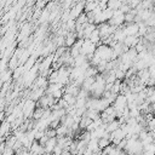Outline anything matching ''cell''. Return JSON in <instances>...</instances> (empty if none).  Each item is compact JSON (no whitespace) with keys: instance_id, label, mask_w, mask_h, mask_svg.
Wrapping results in <instances>:
<instances>
[{"instance_id":"1","label":"cell","mask_w":155,"mask_h":155,"mask_svg":"<svg viewBox=\"0 0 155 155\" xmlns=\"http://www.w3.org/2000/svg\"><path fill=\"white\" fill-rule=\"evenodd\" d=\"M93 54L98 56V57H99L101 59H103V61L109 62V61L113 59V58H111V57H113V48H111L110 46H108V45L99 44V45L96 46V50H94Z\"/></svg>"},{"instance_id":"2","label":"cell","mask_w":155,"mask_h":155,"mask_svg":"<svg viewBox=\"0 0 155 155\" xmlns=\"http://www.w3.org/2000/svg\"><path fill=\"white\" fill-rule=\"evenodd\" d=\"M36 107V102L31 101V99H25L23 105H22V114H23V117L24 119H30L31 115H33V111Z\"/></svg>"},{"instance_id":"3","label":"cell","mask_w":155,"mask_h":155,"mask_svg":"<svg viewBox=\"0 0 155 155\" xmlns=\"http://www.w3.org/2000/svg\"><path fill=\"white\" fill-rule=\"evenodd\" d=\"M94 50H96V45L92 44L88 39H84V42H82V45L80 47V53L86 56L88 53H93Z\"/></svg>"},{"instance_id":"4","label":"cell","mask_w":155,"mask_h":155,"mask_svg":"<svg viewBox=\"0 0 155 155\" xmlns=\"http://www.w3.org/2000/svg\"><path fill=\"white\" fill-rule=\"evenodd\" d=\"M139 40H140V38L137 36V35H126V38L124 39L122 44L126 45L127 47H134L136 44H137Z\"/></svg>"},{"instance_id":"5","label":"cell","mask_w":155,"mask_h":155,"mask_svg":"<svg viewBox=\"0 0 155 155\" xmlns=\"http://www.w3.org/2000/svg\"><path fill=\"white\" fill-rule=\"evenodd\" d=\"M76 41V35L75 31H68L64 36V46L65 47H70L71 45H74V42Z\"/></svg>"},{"instance_id":"6","label":"cell","mask_w":155,"mask_h":155,"mask_svg":"<svg viewBox=\"0 0 155 155\" xmlns=\"http://www.w3.org/2000/svg\"><path fill=\"white\" fill-rule=\"evenodd\" d=\"M42 94H45V90H44V88H41V87L34 88V90H31V92L29 93V99H31V101H34V102H38V99H39Z\"/></svg>"},{"instance_id":"7","label":"cell","mask_w":155,"mask_h":155,"mask_svg":"<svg viewBox=\"0 0 155 155\" xmlns=\"http://www.w3.org/2000/svg\"><path fill=\"white\" fill-rule=\"evenodd\" d=\"M10 132H11L10 122H7L6 120L1 121V122H0V136H1V137H5V136H7Z\"/></svg>"},{"instance_id":"8","label":"cell","mask_w":155,"mask_h":155,"mask_svg":"<svg viewBox=\"0 0 155 155\" xmlns=\"http://www.w3.org/2000/svg\"><path fill=\"white\" fill-rule=\"evenodd\" d=\"M57 144V138L56 137H52V138H48L46 144L44 145V149H45V153H48L51 154L52 153V149L54 148V145Z\"/></svg>"},{"instance_id":"9","label":"cell","mask_w":155,"mask_h":155,"mask_svg":"<svg viewBox=\"0 0 155 155\" xmlns=\"http://www.w3.org/2000/svg\"><path fill=\"white\" fill-rule=\"evenodd\" d=\"M88 40H90L92 44H94L96 46L99 45V44H102V42H101V38H99V31H98L97 28L92 30V33H91L90 36H88Z\"/></svg>"},{"instance_id":"10","label":"cell","mask_w":155,"mask_h":155,"mask_svg":"<svg viewBox=\"0 0 155 155\" xmlns=\"http://www.w3.org/2000/svg\"><path fill=\"white\" fill-rule=\"evenodd\" d=\"M86 148H87V149H90L92 153H96V151L101 150V149L98 148V139H97V138H91V139L87 142Z\"/></svg>"},{"instance_id":"11","label":"cell","mask_w":155,"mask_h":155,"mask_svg":"<svg viewBox=\"0 0 155 155\" xmlns=\"http://www.w3.org/2000/svg\"><path fill=\"white\" fill-rule=\"evenodd\" d=\"M12 78V70L11 69H6L4 71L0 73V82L4 84V82H10Z\"/></svg>"},{"instance_id":"12","label":"cell","mask_w":155,"mask_h":155,"mask_svg":"<svg viewBox=\"0 0 155 155\" xmlns=\"http://www.w3.org/2000/svg\"><path fill=\"white\" fill-rule=\"evenodd\" d=\"M120 127V122L117 121V119H114L113 121H110V122H108V124H105V131L107 132H113V131H115L116 128H119Z\"/></svg>"},{"instance_id":"13","label":"cell","mask_w":155,"mask_h":155,"mask_svg":"<svg viewBox=\"0 0 155 155\" xmlns=\"http://www.w3.org/2000/svg\"><path fill=\"white\" fill-rule=\"evenodd\" d=\"M98 5V1H85L84 4V12H91L93 11Z\"/></svg>"},{"instance_id":"14","label":"cell","mask_w":155,"mask_h":155,"mask_svg":"<svg viewBox=\"0 0 155 155\" xmlns=\"http://www.w3.org/2000/svg\"><path fill=\"white\" fill-rule=\"evenodd\" d=\"M84 115H86L87 117H90L91 120H97L99 119V111L96 109H86V111L84 113Z\"/></svg>"},{"instance_id":"15","label":"cell","mask_w":155,"mask_h":155,"mask_svg":"<svg viewBox=\"0 0 155 155\" xmlns=\"http://www.w3.org/2000/svg\"><path fill=\"white\" fill-rule=\"evenodd\" d=\"M44 111H45V108L35 107V109H34V111H33V115H31V119H33V120H39V119H41Z\"/></svg>"},{"instance_id":"16","label":"cell","mask_w":155,"mask_h":155,"mask_svg":"<svg viewBox=\"0 0 155 155\" xmlns=\"http://www.w3.org/2000/svg\"><path fill=\"white\" fill-rule=\"evenodd\" d=\"M98 74V71H97V68L96 67H88L85 71H84V76L85 78H90V76H96Z\"/></svg>"},{"instance_id":"17","label":"cell","mask_w":155,"mask_h":155,"mask_svg":"<svg viewBox=\"0 0 155 155\" xmlns=\"http://www.w3.org/2000/svg\"><path fill=\"white\" fill-rule=\"evenodd\" d=\"M62 98L68 103V105H74L75 102H76V98L74 96H71V94H68V93H63Z\"/></svg>"},{"instance_id":"18","label":"cell","mask_w":155,"mask_h":155,"mask_svg":"<svg viewBox=\"0 0 155 155\" xmlns=\"http://www.w3.org/2000/svg\"><path fill=\"white\" fill-rule=\"evenodd\" d=\"M137 24H138V33H137V34H138L139 38H142V36L147 33L148 27L144 24V22H139V23H137Z\"/></svg>"},{"instance_id":"19","label":"cell","mask_w":155,"mask_h":155,"mask_svg":"<svg viewBox=\"0 0 155 155\" xmlns=\"http://www.w3.org/2000/svg\"><path fill=\"white\" fill-rule=\"evenodd\" d=\"M68 51H69V54H70L73 58H75V57L80 53V47H78V46L75 45V42H74V45H71L70 48H68Z\"/></svg>"},{"instance_id":"20","label":"cell","mask_w":155,"mask_h":155,"mask_svg":"<svg viewBox=\"0 0 155 155\" xmlns=\"http://www.w3.org/2000/svg\"><path fill=\"white\" fill-rule=\"evenodd\" d=\"M75 23H76V24H85V23H87V16H86V13H85V12H81V13L76 17Z\"/></svg>"},{"instance_id":"21","label":"cell","mask_w":155,"mask_h":155,"mask_svg":"<svg viewBox=\"0 0 155 155\" xmlns=\"http://www.w3.org/2000/svg\"><path fill=\"white\" fill-rule=\"evenodd\" d=\"M54 130H56V136H65L68 127H67L65 125H59V126L56 127Z\"/></svg>"},{"instance_id":"22","label":"cell","mask_w":155,"mask_h":155,"mask_svg":"<svg viewBox=\"0 0 155 155\" xmlns=\"http://www.w3.org/2000/svg\"><path fill=\"white\" fill-rule=\"evenodd\" d=\"M108 144H110V140L108 138H104V137H101L98 138V148L102 150L104 147H107Z\"/></svg>"},{"instance_id":"23","label":"cell","mask_w":155,"mask_h":155,"mask_svg":"<svg viewBox=\"0 0 155 155\" xmlns=\"http://www.w3.org/2000/svg\"><path fill=\"white\" fill-rule=\"evenodd\" d=\"M114 74H115V78H116V80H120V81H122L124 79H125V71H122L121 69H114Z\"/></svg>"},{"instance_id":"24","label":"cell","mask_w":155,"mask_h":155,"mask_svg":"<svg viewBox=\"0 0 155 155\" xmlns=\"http://www.w3.org/2000/svg\"><path fill=\"white\" fill-rule=\"evenodd\" d=\"M144 24H145L147 27H154V24H155V16H154V13L150 15V16L144 21Z\"/></svg>"},{"instance_id":"25","label":"cell","mask_w":155,"mask_h":155,"mask_svg":"<svg viewBox=\"0 0 155 155\" xmlns=\"http://www.w3.org/2000/svg\"><path fill=\"white\" fill-rule=\"evenodd\" d=\"M51 96H52L56 101H58V99H59V98H62V96H63V90H62V88L56 90V91H53V92L51 93Z\"/></svg>"},{"instance_id":"26","label":"cell","mask_w":155,"mask_h":155,"mask_svg":"<svg viewBox=\"0 0 155 155\" xmlns=\"http://www.w3.org/2000/svg\"><path fill=\"white\" fill-rule=\"evenodd\" d=\"M130 116H132V117H137L138 115H140V111H139V109H138V107H134V108H131L130 109Z\"/></svg>"},{"instance_id":"27","label":"cell","mask_w":155,"mask_h":155,"mask_svg":"<svg viewBox=\"0 0 155 155\" xmlns=\"http://www.w3.org/2000/svg\"><path fill=\"white\" fill-rule=\"evenodd\" d=\"M45 134H46L48 138L56 137V130H54V128H50V127H47V128L45 130Z\"/></svg>"},{"instance_id":"28","label":"cell","mask_w":155,"mask_h":155,"mask_svg":"<svg viewBox=\"0 0 155 155\" xmlns=\"http://www.w3.org/2000/svg\"><path fill=\"white\" fill-rule=\"evenodd\" d=\"M13 154H15V151H13V149L10 148V147H5L4 151L1 153V155H13Z\"/></svg>"},{"instance_id":"29","label":"cell","mask_w":155,"mask_h":155,"mask_svg":"<svg viewBox=\"0 0 155 155\" xmlns=\"http://www.w3.org/2000/svg\"><path fill=\"white\" fill-rule=\"evenodd\" d=\"M56 45H58V47H59V46H64V36L58 35V38H57V40H56Z\"/></svg>"},{"instance_id":"30","label":"cell","mask_w":155,"mask_h":155,"mask_svg":"<svg viewBox=\"0 0 155 155\" xmlns=\"http://www.w3.org/2000/svg\"><path fill=\"white\" fill-rule=\"evenodd\" d=\"M47 139H48V137H47L46 134H44V136H42V137H41L40 139H38V142H39V144H40V145H42V147H44V145L46 144Z\"/></svg>"},{"instance_id":"31","label":"cell","mask_w":155,"mask_h":155,"mask_svg":"<svg viewBox=\"0 0 155 155\" xmlns=\"http://www.w3.org/2000/svg\"><path fill=\"white\" fill-rule=\"evenodd\" d=\"M22 147H23V145H22L21 140H18V139H17V140L15 142V144L12 145V149H13V151H16L17 149H19V148H22Z\"/></svg>"},{"instance_id":"32","label":"cell","mask_w":155,"mask_h":155,"mask_svg":"<svg viewBox=\"0 0 155 155\" xmlns=\"http://www.w3.org/2000/svg\"><path fill=\"white\" fill-rule=\"evenodd\" d=\"M120 150H122V149H119V148H116V147H114L109 153H108V155H119V153H120Z\"/></svg>"},{"instance_id":"33","label":"cell","mask_w":155,"mask_h":155,"mask_svg":"<svg viewBox=\"0 0 155 155\" xmlns=\"http://www.w3.org/2000/svg\"><path fill=\"white\" fill-rule=\"evenodd\" d=\"M52 153H54V154H57V155H59L61 153H62V148L58 145V144H56L54 145V148L52 149Z\"/></svg>"},{"instance_id":"34","label":"cell","mask_w":155,"mask_h":155,"mask_svg":"<svg viewBox=\"0 0 155 155\" xmlns=\"http://www.w3.org/2000/svg\"><path fill=\"white\" fill-rule=\"evenodd\" d=\"M48 1H50V0H39V1H38V6L42 7V6H44V5H46Z\"/></svg>"},{"instance_id":"35","label":"cell","mask_w":155,"mask_h":155,"mask_svg":"<svg viewBox=\"0 0 155 155\" xmlns=\"http://www.w3.org/2000/svg\"><path fill=\"white\" fill-rule=\"evenodd\" d=\"M59 155H71V154L69 153V150H62V153Z\"/></svg>"}]
</instances>
